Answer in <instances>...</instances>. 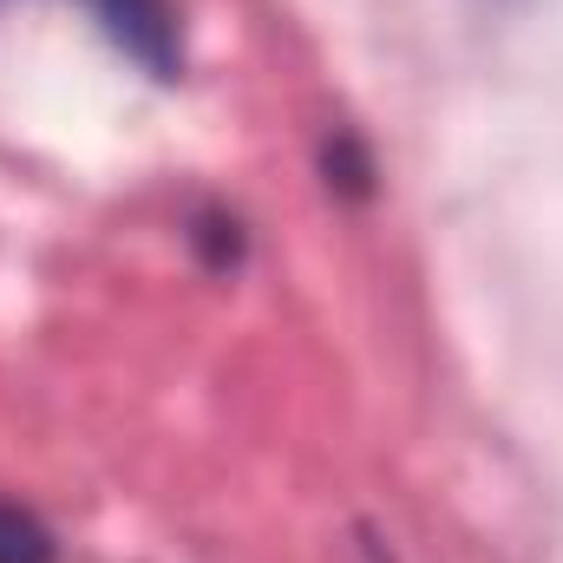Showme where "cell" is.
<instances>
[{"label":"cell","mask_w":563,"mask_h":563,"mask_svg":"<svg viewBox=\"0 0 563 563\" xmlns=\"http://www.w3.org/2000/svg\"><path fill=\"white\" fill-rule=\"evenodd\" d=\"M99 7V20H106V33L139 59L151 66L157 79H177V7L170 0H92Z\"/></svg>","instance_id":"obj_1"},{"label":"cell","mask_w":563,"mask_h":563,"mask_svg":"<svg viewBox=\"0 0 563 563\" xmlns=\"http://www.w3.org/2000/svg\"><path fill=\"white\" fill-rule=\"evenodd\" d=\"M0 563H53L46 525L20 505H0Z\"/></svg>","instance_id":"obj_3"},{"label":"cell","mask_w":563,"mask_h":563,"mask_svg":"<svg viewBox=\"0 0 563 563\" xmlns=\"http://www.w3.org/2000/svg\"><path fill=\"white\" fill-rule=\"evenodd\" d=\"M321 170H328V190H341L347 203H367V197H374V157L361 151L354 132H334V139H328Z\"/></svg>","instance_id":"obj_2"},{"label":"cell","mask_w":563,"mask_h":563,"mask_svg":"<svg viewBox=\"0 0 563 563\" xmlns=\"http://www.w3.org/2000/svg\"><path fill=\"white\" fill-rule=\"evenodd\" d=\"M197 250L210 256V269H230V263H243V230H236V217H197Z\"/></svg>","instance_id":"obj_4"}]
</instances>
